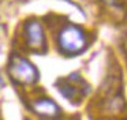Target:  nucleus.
I'll list each match as a JSON object with an SVG mask.
<instances>
[{
	"instance_id": "obj_1",
	"label": "nucleus",
	"mask_w": 127,
	"mask_h": 120,
	"mask_svg": "<svg viewBox=\"0 0 127 120\" xmlns=\"http://www.w3.org/2000/svg\"><path fill=\"white\" fill-rule=\"evenodd\" d=\"M58 44L64 55H78L88 46V38L81 27L67 25L59 31Z\"/></svg>"
},
{
	"instance_id": "obj_2",
	"label": "nucleus",
	"mask_w": 127,
	"mask_h": 120,
	"mask_svg": "<svg viewBox=\"0 0 127 120\" xmlns=\"http://www.w3.org/2000/svg\"><path fill=\"white\" fill-rule=\"evenodd\" d=\"M8 74L12 81L19 85H33L38 79L37 68L28 59L19 55L11 56L8 64Z\"/></svg>"
},
{
	"instance_id": "obj_3",
	"label": "nucleus",
	"mask_w": 127,
	"mask_h": 120,
	"mask_svg": "<svg viewBox=\"0 0 127 120\" xmlns=\"http://www.w3.org/2000/svg\"><path fill=\"white\" fill-rule=\"evenodd\" d=\"M58 89L67 100L74 104L81 102L85 94L89 91V86L78 74H70L67 78L60 79L58 82Z\"/></svg>"
},
{
	"instance_id": "obj_4",
	"label": "nucleus",
	"mask_w": 127,
	"mask_h": 120,
	"mask_svg": "<svg viewBox=\"0 0 127 120\" xmlns=\"http://www.w3.org/2000/svg\"><path fill=\"white\" fill-rule=\"evenodd\" d=\"M23 34L28 48L36 53H44L47 51V38L41 22L37 19H29L23 25Z\"/></svg>"
},
{
	"instance_id": "obj_5",
	"label": "nucleus",
	"mask_w": 127,
	"mask_h": 120,
	"mask_svg": "<svg viewBox=\"0 0 127 120\" xmlns=\"http://www.w3.org/2000/svg\"><path fill=\"white\" fill-rule=\"evenodd\" d=\"M32 109L42 117H55L60 113L58 104L49 98H38L32 104Z\"/></svg>"
},
{
	"instance_id": "obj_6",
	"label": "nucleus",
	"mask_w": 127,
	"mask_h": 120,
	"mask_svg": "<svg viewBox=\"0 0 127 120\" xmlns=\"http://www.w3.org/2000/svg\"><path fill=\"white\" fill-rule=\"evenodd\" d=\"M104 4L109 5V7H115V8H120L124 4V0H101Z\"/></svg>"
},
{
	"instance_id": "obj_7",
	"label": "nucleus",
	"mask_w": 127,
	"mask_h": 120,
	"mask_svg": "<svg viewBox=\"0 0 127 120\" xmlns=\"http://www.w3.org/2000/svg\"><path fill=\"white\" fill-rule=\"evenodd\" d=\"M124 45H126V49H127V38H126V42H124Z\"/></svg>"
}]
</instances>
